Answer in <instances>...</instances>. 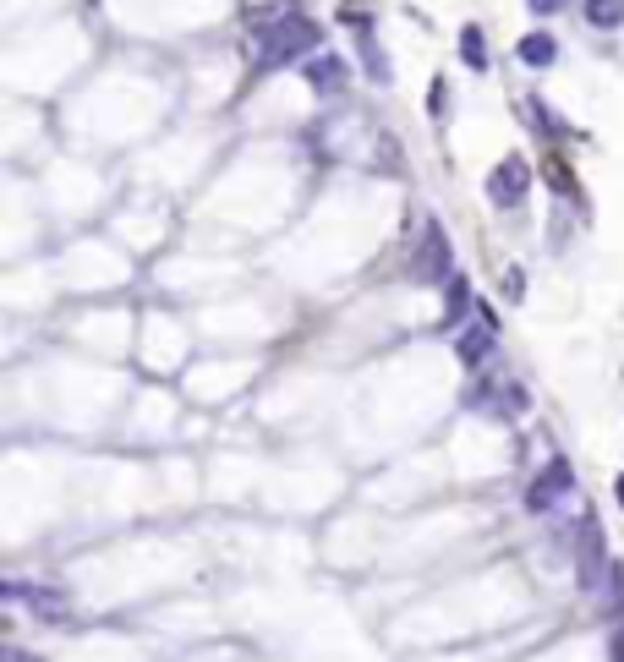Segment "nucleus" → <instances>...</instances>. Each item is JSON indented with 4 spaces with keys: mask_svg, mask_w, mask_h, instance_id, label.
Masks as SVG:
<instances>
[{
    "mask_svg": "<svg viewBox=\"0 0 624 662\" xmlns=\"http://www.w3.org/2000/svg\"><path fill=\"white\" fill-rule=\"evenodd\" d=\"M460 61H466L471 72H488V33H482L477 22L460 28Z\"/></svg>",
    "mask_w": 624,
    "mask_h": 662,
    "instance_id": "nucleus-11",
    "label": "nucleus"
},
{
    "mask_svg": "<svg viewBox=\"0 0 624 662\" xmlns=\"http://www.w3.org/2000/svg\"><path fill=\"white\" fill-rule=\"evenodd\" d=\"M531 192V165L526 154H504L499 165L488 170V203L493 208H520Z\"/></svg>",
    "mask_w": 624,
    "mask_h": 662,
    "instance_id": "nucleus-4",
    "label": "nucleus"
},
{
    "mask_svg": "<svg viewBox=\"0 0 624 662\" xmlns=\"http://www.w3.org/2000/svg\"><path fill=\"white\" fill-rule=\"evenodd\" d=\"M312 44H318V28H312L307 17H296V11H285V17H274L269 28H263V55H258V66H291V61H312Z\"/></svg>",
    "mask_w": 624,
    "mask_h": 662,
    "instance_id": "nucleus-1",
    "label": "nucleus"
},
{
    "mask_svg": "<svg viewBox=\"0 0 624 662\" xmlns=\"http://www.w3.org/2000/svg\"><path fill=\"white\" fill-rule=\"evenodd\" d=\"M493 340H499V323H493L488 312H477V323H471V329L455 340V356H460L466 367H482V362L493 356Z\"/></svg>",
    "mask_w": 624,
    "mask_h": 662,
    "instance_id": "nucleus-6",
    "label": "nucleus"
},
{
    "mask_svg": "<svg viewBox=\"0 0 624 662\" xmlns=\"http://www.w3.org/2000/svg\"><path fill=\"white\" fill-rule=\"evenodd\" d=\"M619 504H624V476H619Z\"/></svg>",
    "mask_w": 624,
    "mask_h": 662,
    "instance_id": "nucleus-18",
    "label": "nucleus"
},
{
    "mask_svg": "<svg viewBox=\"0 0 624 662\" xmlns=\"http://www.w3.org/2000/svg\"><path fill=\"white\" fill-rule=\"evenodd\" d=\"M6 597L11 602H33V613L50 619V624H66V597H61V591H28L22 580H6Z\"/></svg>",
    "mask_w": 624,
    "mask_h": 662,
    "instance_id": "nucleus-7",
    "label": "nucleus"
},
{
    "mask_svg": "<svg viewBox=\"0 0 624 662\" xmlns=\"http://www.w3.org/2000/svg\"><path fill=\"white\" fill-rule=\"evenodd\" d=\"M520 290H526V274H520V269H510V280H504V296H510V301H520Z\"/></svg>",
    "mask_w": 624,
    "mask_h": 662,
    "instance_id": "nucleus-17",
    "label": "nucleus"
},
{
    "mask_svg": "<svg viewBox=\"0 0 624 662\" xmlns=\"http://www.w3.org/2000/svg\"><path fill=\"white\" fill-rule=\"evenodd\" d=\"M515 55H520V66H531V72H548L553 55H559V39H553V33H526V39L515 44Z\"/></svg>",
    "mask_w": 624,
    "mask_h": 662,
    "instance_id": "nucleus-9",
    "label": "nucleus"
},
{
    "mask_svg": "<svg viewBox=\"0 0 624 662\" xmlns=\"http://www.w3.org/2000/svg\"><path fill=\"white\" fill-rule=\"evenodd\" d=\"M575 487V471H570V460H548L537 476L526 482V509L531 515H542V509H553L564 493Z\"/></svg>",
    "mask_w": 624,
    "mask_h": 662,
    "instance_id": "nucleus-5",
    "label": "nucleus"
},
{
    "mask_svg": "<svg viewBox=\"0 0 624 662\" xmlns=\"http://www.w3.org/2000/svg\"><path fill=\"white\" fill-rule=\"evenodd\" d=\"M526 11H537V17H553V11H564V0H526Z\"/></svg>",
    "mask_w": 624,
    "mask_h": 662,
    "instance_id": "nucleus-16",
    "label": "nucleus"
},
{
    "mask_svg": "<svg viewBox=\"0 0 624 662\" xmlns=\"http://www.w3.org/2000/svg\"><path fill=\"white\" fill-rule=\"evenodd\" d=\"M362 66H367V77H373V83H389V66H384V55H378L373 28H362Z\"/></svg>",
    "mask_w": 624,
    "mask_h": 662,
    "instance_id": "nucleus-13",
    "label": "nucleus"
},
{
    "mask_svg": "<svg viewBox=\"0 0 624 662\" xmlns=\"http://www.w3.org/2000/svg\"><path fill=\"white\" fill-rule=\"evenodd\" d=\"M411 280L416 285H449V280H455V252H449V236L438 225H427L422 241H416V252H411Z\"/></svg>",
    "mask_w": 624,
    "mask_h": 662,
    "instance_id": "nucleus-2",
    "label": "nucleus"
},
{
    "mask_svg": "<svg viewBox=\"0 0 624 662\" xmlns=\"http://www.w3.org/2000/svg\"><path fill=\"white\" fill-rule=\"evenodd\" d=\"M608 662H624V613L614 619V630H608Z\"/></svg>",
    "mask_w": 624,
    "mask_h": 662,
    "instance_id": "nucleus-15",
    "label": "nucleus"
},
{
    "mask_svg": "<svg viewBox=\"0 0 624 662\" xmlns=\"http://www.w3.org/2000/svg\"><path fill=\"white\" fill-rule=\"evenodd\" d=\"M466 312H471V285L455 274V280L444 285V318H438V323H444V329H460V323H466Z\"/></svg>",
    "mask_w": 624,
    "mask_h": 662,
    "instance_id": "nucleus-10",
    "label": "nucleus"
},
{
    "mask_svg": "<svg viewBox=\"0 0 624 662\" xmlns=\"http://www.w3.org/2000/svg\"><path fill=\"white\" fill-rule=\"evenodd\" d=\"M302 72H307V83L318 88V94H334V88L345 83V55H329V50H318V55H312V61L302 66Z\"/></svg>",
    "mask_w": 624,
    "mask_h": 662,
    "instance_id": "nucleus-8",
    "label": "nucleus"
},
{
    "mask_svg": "<svg viewBox=\"0 0 624 662\" xmlns=\"http://www.w3.org/2000/svg\"><path fill=\"white\" fill-rule=\"evenodd\" d=\"M575 575H581L586 591L603 586V580L614 575V559H608V548H603V526H597L592 515H586L581 531H575Z\"/></svg>",
    "mask_w": 624,
    "mask_h": 662,
    "instance_id": "nucleus-3",
    "label": "nucleus"
},
{
    "mask_svg": "<svg viewBox=\"0 0 624 662\" xmlns=\"http://www.w3.org/2000/svg\"><path fill=\"white\" fill-rule=\"evenodd\" d=\"M586 22H592V28H619L624 22V0H586Z\"/></svg>",
    "mask_w": 624,
    "mask_h": 662,
    "instance_id": "nucleus-12",
    "label": "nucleus"
},
{
    "mask_svg": "<svg viewBox=\"0 0 624 662\" xmlns=\"http://www.w3.org/2000/svg\"><path fill=\"white\" fill-rule=\"evenodd\" d=\"M427 115H433V121H444V115H449V83H444V77L427 83Z\"/></svg>",
    "mask_w": 624,
    "mask_h": 662,
    "instance_id": "nucleus-14",
    "label": "nucleus"
}]
</instances>
